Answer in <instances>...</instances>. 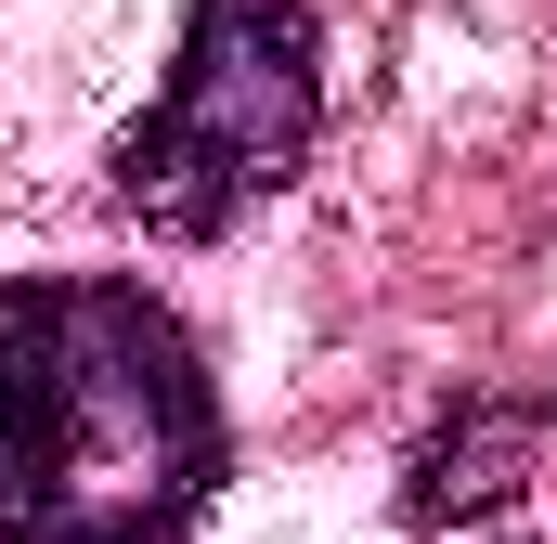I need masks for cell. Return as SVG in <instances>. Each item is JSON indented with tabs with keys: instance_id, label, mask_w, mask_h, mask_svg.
I'll list each match as a JSON object with an SVG mask.
<instances>
[{
	"instance_id": "3957f363",
	"label": "cell",
	"mask_w": 557,
	"mask_h": 544,
	"mask_svg": "<svg viewBox=\"0 0 557 544\" xmlns=\"http://www.w3.org/2000/svg\"><path fill=\"white\" fill-rule=\"evenodd\" d=\"M519 480H532V415L467 403L454 428H428V441H416V467H403V519H416V532L480 519V506H506Z\"/></svg>"
},
{
	"instance_id": "7a4b0ae2",
	"label": "cell",
	"mask_w": 557,
	"mask_h": 544,
	"mask_svg": "<svg viewBox=\"0 0 557 544\" xmlns=\"http://www.w3.org/2000/svg\"><path fill=\"white\" fill-rule=\"evenodd\" d=\"M311 131H324V26L298 0H195L182 52H169V91L117 131L104 182H117L131 221L208 247L260 195L298 182Z\"/></svg>"
},
{
	"instance_id": "6da1fadb",
	"label": "cell",
	"mask_w": 557,
	"mask_h": 544,
	"mask_svg": "<svg viewBox=\"0 0 557 544\" xmlns=\"http://www.w3.org/2000/svg\"><path fill=\"white\" fill-rule=\"evenodd\" d=\"M221 493V390L169 298L0 285V544H169Z\"/></svg>"
}]
</instances>
